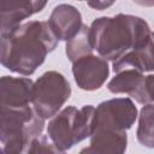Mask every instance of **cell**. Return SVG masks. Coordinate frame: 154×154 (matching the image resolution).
Returning a JSON list of instances; mask_svg holds the SVG:
<instances>
[{
	"label": "cell",
	"instance_id": "cell-10",
	"mask_svg": "<svg viewBox=\"0 0 154 154\" xmlns=\"http://www.w3.org/2000/svg\"><path fill=\"white\" fill-rule=\"evenodd\" d=\"M48 24L55 37L61 41L71 40L82 28V16L79 11L67 4H61L54 7Z\"/></svg>",
	"mask_w": 154,
	"mask_h": 154
},
{
	"label": "cell",
	"instance_id": "cell-12",
	"mask_svg": "<svg viewBox=\"0 0 154 154\" xmlns=\"http://www.w3.org/2000/svg\"><path fill=\"white\" fill-rule=\"evenodd\" d=\"M126 69H135L141 72L154 71V32L141 47L125 53L113 61L114 72Z\"/></svg>",
	"mask_w": 154,
	"mask_h": 154
},
{
	"label": "cell",
	"instance_id": "cell-16",
	"mask_svg": "<svg viewBox=\"0 0 154 154\" xmlns=\"http://www.w3.org/2000/svg\"><path fill=\"white\" fill-rule=\"evenodd\" d=\"M42 152H58V153H60V150L55 147V144L53 142L49 143L46 136L40 135L38 137H36L31 142V144L28 149V153H42Z\"/></svg>",
	"mask_w": 154,
	"mask_h": 154
},
{
	"label": "cell",
	"instance_id": "cell-11",
	"mask_svg": "<svg viewBox=\"0 0 154 154\" xmlns=\"http://www.w3.org/2000/svg\"><path fill=\"white\" fill-rule=\"evenodd\" d=\"M113 94H128L140 103H149L146 91V77L141 71L126 69L117 72L107 85Z\"/></svg>",
	"mask_w": 154,
	"mask_h": 154
},
{
	"label": "cell",
	"instance_id": "cell-9",
	"mask_svg": "<svg viewBox=\"0 0 154 154\" xmlns=\"http://www.w3.org/2000/svg\"><path fill=\"white\" fill-rule=\"evenodd\" d=\"M48 0H0L1 32L18 26L23 19L42 11Z\"/></svg>",
	"mask_w": 154,
	"mask_h": 154
},
{
	"label": "cell",
	"instance_id": "cell-7",
	"mask_svg": "<svg viewBox=\"0 0 154 154\" xmlns=\"http://www.w3.org/2000/svg\"><path fill=\"white\" fill-rule=\"evenodd\" d=\"M72 73L81 89L91 91L99 89L105 83L109 69L105 58L89 54L73 61Z\"/></svg>",
	"mask_w": 154,
	"mask_h": 154
},
{
	"label": "cell",
	"instance_id": "cell-14",
	"mask_svg": "<svg viewBox=\"0 0 154 154\" xmlns=\"http://www.w3.org/2000/svg\"><path fill=\"white\" fill-rule=\"evenodd\" d=\"M94 51L91 37H90V26L82 25L81 30L69 41H66V55L70 61H76L77 59L91 54Z\"/></svg>",
	"mask_w": 154,
	"mask_h": 154
},
{
	"label": "cell",
	"instance_id": "cell-13",
	"mask_svg": "<svg viewBox=\"0 0 154 154\" xmlns=\"http://www.w3.org/2000/svg\"><path fill=\"white\" fill-rule=\"evenodd\" d=\"M126 132L112 129H95L90 136V146L82 153H123L126 149Z\"/></svg>",
	"mask_w": 154,
	"mask_h": 154
},
{
	"label": "cell",
	"instance_id": "cell-5",
	"mask_svg": "<svg viewBox=\"0 0 154 154\" xmlns=\"http://www.w3.org/2000/svg\"><path fill=\"white\" fill-rule=\"evenodd\" d=\"M71 87L67 79L57 71L45 72L32 89V107L43 119L54 117L69 100Z\"/></svg>",
	"mask_w": 154,
	"mask_h": 154
},
{
	"label": "cell",
	"instance_id": "cell-19",
	"mask_svg": "<svg viewBox=\"0 0 154 154\" xmlns=\"http://www.w3.org/2000/svg\"><path fill=\"white\" fill-rule=\"evenodd\" d=\"M79 1H82V0H79Z\"/></svg>",
	"mask_w": 154,
	"mask_h": 154
},
{
	"label": "cell",
	"instance_id": "cell-17",
	"mask_svg": "<svg viewBox=\"0 0 154 154\" xmlns=\"http://www.w3.org/2000/svg\"><path fill=\"white\" fill-rule=\"evenodd\" d=\"M146 91L148 102H154V75L146 77Z\"/></svg>",
	"mask_w": 154,
	"mask_h": 154
},
{
	"label": "cell",
	"instance_id": "cell-1",
	"mask_svg": "<svg viewBox=\"0 0 154 154\" xmlns=\"http://www.w3.org/2000/svg\"><path fill=\"white\" fill-rule=\"evenodd\" d=\"M58 43L48 22L30 20L1 32V64L12 72L32 75Z\"/></svg>",
	"mask_w": 154,
	"mask_h": 154
},
{
	"label": "cell",
	"instance_id": "cell-18",
	"mask_svg": "<svg viewBox=\"0 0 154 154\" xmlns=\"http://www.w3.org/2000/svg\"><path fill=\"white\" fill-rule=\"evenodd\" d=\"M136 4L146 7H153L154 6V0H134Z\"/></svg>",
	"mask_w": 154,
	"mask_h": 154
},
{
	"label": "cell",
	"instance_id": "cell-3",
	"mask_svg": "<svg viewBox=\"0 0 154 154\" xmlns=\"http://www.w3.org/2000/svg\"><path fill=\"white\" fill-rule=\"evenodd\" d=\"M0 118V141L2 152L6 154L28 152L31 142L41 135L45 126V119L30 106L1 107Z\"/></svg>",
	"mask_w": 154,
	"mask_h": 154
},
{
	"label": "cell",
	"instance_id": "cell-6",
	"mask_svg": "<svg viewBox=\"0 0 154 154\" xmlns=\"http://www.w3.org/2000/svg\"><path fill=\"white\" fill-rule=\"evenodd\" d=\"M136 118L137 108L129 97H117L107 100L101 102L95 108L94 130L112 129L125 131L131 128Z\"/></svg>",
	"mask_w": 154,
	"mask_h": 154
},
{
	"label": "cell",
	"instance_id": "cell-2",
	"mask_svg": "<svg viewBox=\"0 0 154 154\" xmlns=\"http://www.w3.org/2000/svg\"><path fill=\"white\" fill-rule=\"evenodd\" d=\"M152 31L146 20L131 14L100 17L90 25L94 49L105 59L117 60L125 53L141 47Z\"/></svg>",
	"mask_w": 154,
	"mask_h": 154
},
{
	"label": "cell",
	"instance_id": "cell-15",
	"mask_svg": "<svg viewBox=\"0 0 154 154\" xmlns=\"http://www.w3.org/2000/svg\"><path fill=\"white\" fill-rule=\"evenodd\" d=\"M136 136L142 146L154 148V105L150 102L146 103L140 112Z\"/></svg>",
	"mask_w": 154,
	"mask_h": 154
},
{
	"label": "cell",
	"instance_id": "cell-4",
	"mask_svg": "<svg viewBox=\"0 0 154 154\" xmlns=\"http://www.w3.org/2000/svg\"><path fill=\"white\" fill-rule=\"evenodd\" d=\"M94 114L95 107L87 105L79 109L70 106L54 116L48 124L47 134L60 153L93 134Z\"/></svg>",
	"mask_w": 154,
	"mask_h": 154
},
{
	"label": "cell",
	"instance_id": "cell-8",
	"mask_svg": "<svg viewBox=\"0 0 154 154\" xmlns=\"http://www.w3.org/2000/svg\"><path fill=\"white\" fill-rule=\"evenodd\" d=\"M34 83L30 78L4 76L0 81V106L22 108L32 100Z\"/></svg>",
	"mask_w": 154,
	"mask_h": 154
}]
</instances>
